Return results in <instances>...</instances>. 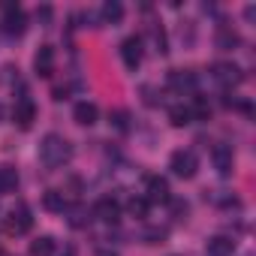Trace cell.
Returning <instances> with one entry per match:
<instances>
[{
  "mask_svg": "<svg viewBox=\"0 0 256 256\" xmlns=\"http://www.w3.org/2000/svg\"><path fill=\"white\" fill-rule=\"evenodd\" d=\"M70 157H72V148H70V142H66L64 136L48 133V136L40 142V160H42L46 169H60V166L70 163Z\"/></svg>",
  "mask_w": 256,
  "mask_h": 256,
  "instance_id": "1",
  "label": "cell"
},
{
  "mask_svg": "<svg viewBox=\"0 0 256 256\" xmlns=\"http://www.w3.org/2000/svg\"><path fill=\"white\" fill-rule=\"evenodd\" d=\"M4 226H6V232H10V235H24V232H30V226H34L30 208H28V205H18V208H12V211L6 214Z\"/></svg>",
  "mask_w": 256,
  "mask_h": 256,
  "instance_id": "2",
  "label": "cell"
},
{
  "mask_svg": "<svg viewBox=\"0 0 256 256\" xmlns=\"http://www.w3.org/2000/svg\"><path fill=\"white\" fill-rule=\"evenodd\" d=\"M169 169L178 175V178H193L196 169H199V157L193 151H175L172 160H169Z\"/></svg>",
  "mask_w": 256,
  "mask_h": 256,
  "instance_id": "3",
  "label": "cell"
},
{
  "mask_svg": "<svg viewBox=\"0 0 256 256\" xmlns=\"http://www.w3.org/2000/svg\"><path fill=\"white\" fill-rule=\"evenodd\" d=\"M211 78L217 82V84H223V88H235V84H241V70L235 66V64H214L211 66Z\"/></svg>",
  "mask_w": 256,
  "mask_h": 256,
  "instance_id": "4",
  "label": "cell"
},
{
  "mask_svg": "<svg viewBox=\"0 0 256 256\" xmlns=\"http://www.w3.org/2000/svg\"><path fill=\"white\" fill-rule=\"evenodd\" d=\"M145 199L148 202H172L169 196V181L160 175H148L145 178Z\"/></svg>",
  "mask_w": 256,
  "mask_h": 256,
  "instance_id": "5",
  "label": "cell"
},
{
  "mask_svg": "<svg viewBox=\"0 0 256 256\" xmlns=\"http://www.w3.org/2000/svg\"><path fill=\"white\" fill-rule=\"evenodd\" d=\"M120 58H124L126 70H139V64H142V40L139 36H126L120 42Z\"/></svg>",
  "mask_w": 256,
  "mask_h": 256,
  "instance_id": "6",
  "label": "cell"
},
{
  "mask_svg": "<svg viewBox=\"0 0 256 256\" xmlns=\"http://www.w3.org/2000/svg\"><path fill=\"white\" fill-rule=\"evenodd\" d=\"M24 28H28V18H24L22 6L10 4V6H6V12H4V30H6L10 36H22V34H24Z\"/></svg>",
  "mask_w": 256,
  "mask_h": 256,
  "instance_id": "7",
  "label": "cell"
},
{
  "mask_svg": "<svg viewBox=\"0 0 256 256\" xmlns=\"http://www.w3.org/2000/svg\"><path fill=\"white\" fill-rule=\"evenodd\" d=\"M12 120L22 126V130H30V124L36 120V106H34V100L22 96V100L16 102V108H12Z\"/></svg>",
  "mask_w": 256,
  "mask_h": 256,
  "instance_id": "8",
  "label": "cell"
},
{
  "mask_svg": "<svg viewBox=\"0 0 256 256\" xmlns=\"http://www.w3.org/2000/svg\"><path fill=\"white\" fill-rule=\"evenodd\" d=\"M169 88L178 90V94H193L196 90V76L187 72V70H172L169 72Z\"/></svg>",
  "mask_w": 256,
  "mask_h": 256,
  "instance_id": "9",
  "label": "cell"
},
{
  "mask_svg": "<svg viewBox=\"0 0 256 256\" xmlns=\"http://www.w3.org/2000/svg\"><path fill=\"white\" fill-rule=\"evenodd\" d=\"M34 70H36L42 78H48V76L54 72V48H52V46H40V52H36V58H34Z\"/></svg>",
  "mask_w": 256,
  "mask_h": 256,
  "instance_id": "10",
  "label": "cell"
},
{
  "mask_svg": "<svg viewBox=\"0 0 256 256\" xmlns=\"http://www.w3.org/2000/svg\"><path fill=\"white\" fill-rule=\"evenodd\" d=\"M94 214H96L102 223H114V220L120 217V205H118V199H112V196H102V199L94 205Z\"/></svg>",
  "mask_w": 256,
  "mask_h": 256,
  "instance_id": "11",
  "label": "cell"
},
{
  "mask_svg": "<svg viewBox=\"0 0 256 256\" xmlns=\"http://www.w3.org/2000/svg\"><path fill=\"white\" fill-rule=\"evenodd\" d=\"M72 118H76V124H82V126H90V124H96V118H100V108H96L94 102L82 100V102H76V108H72Z\"/></svg>",
  "mask_w": 256,
  "mask_h": 256,
  "instance_id": "12",
  "label": "cell"
},
{
  "mask_svg": "<svg viewBox=\"0 0 256 256\" xmlns=\"http://www.w3.org/2000/svg\"><path fill=\"white\" fill-rule=\"evenodd\" d=\"M205 250H208V256H232L235 241H232V238H226V235H214V238H208Z\"/></svg>",
  "mask_w": 256,
  "mask_h": 256,
  "instance_id": "13",
  "label": "cell"
},
{
  "mask_svg": "<svg viewBox=\"0 0 256 256\" xmlns=\"http://www.w3.org/2000/svg\"><path fill=\"white\" fill-rule=\"evenodd\" d=\"M211 160H214V166H217L220 175H229L232 172V148L229 145H217L214 154H211Z\"/></svg>",
  "mask_w": 256,
  "mask_h": 256,
  "instance_id": "14",
  "label": "cell"
},
{
  "mask_svg": "<svg viewBox=\"0 0 256 256\" xmlns=\"http://www.w3.org/2000/svg\"><path fill=\"white\" fill-rule=\"evenodd\" d=\"M18 190V172L12 166H0V196Z\"/></svg>",
  "mask_w": 256,
  "mask_h": 256,
  "instance_id": "15",
  "label": "cell"
},
{
  "mask_svg": "<svg viewBox=\"0 0 256 256\" xmlns=\"http://www.w3.org/2000/svg\"><path fill=\"white\" fill-rule=\"evenodd\" d=\"M42 205H46V211H54V214H64L70 205H66V196L60 193V190H48L46 196H42Z\"/></svg>",
  "mask_w": 256,
  "mask_h": 256,
  "instance_id": "16",
  "label": "cell"
},
{
  "mask_svg": "<svg viewBox=\"0 0 256 256\" xmlns=\"http://www.w3.org/2000/svg\"><path fill=\"white\" fill-rule=\"evenodd\" d=\"M238 46H241V36H238L232 28H220V30H217V48L232 52V48H238Z\"/></svg>",
  "mask_w": 256,
  "mask_h": 256,
  "instance_id": "17",
  "label": "cell"
},
{
  "mask_svg": "<svg viewBox=\"0 0 256 256\" xmlns=\"http://www.w3.org/2000/svg\"><path fill=\"white\" fill-rule=\"evenodd\" d=\"M100 16H102V22H106V24H118V22L124 18V6L118 4V0H106L102 10H100Z\"/></svg>",
  "mask_w": 256,
  "mask_h": 256,
  "instance_id": "18",
  "label": "cell"
},
{
  "mask_svg": "<svg viewBox=\"0 0 256 256\" xmlns=\"http://www.w3.org/2000/svg\"><path fill=\"white\" fill-rule=\"evenodd\" d=\"M54 253V238L52 235H40L30 241V256H52Z\"/></svg>",
  "mask_w": 256,
  "mask_h": 256,
  "instance_id": "19",
  "label": "cell"
},
{
  "mask_svg": "<svg viewBox=\"0 0 256 256\" xmlns=\"http://www.w3.org/2000/svg\"><path fill=\"white\" fill-rule=\"evenodd\" d=\"M169 120H172V126H187V124H193L190 106H172V108H169Z\"/></svg>",
  "mask_w": 256,
  "mask_h": 256,
  "instance_id": "20",
  "label": "cell"
},
{
  "mask_svg": "<svg viewBox=\"0 0 256 256\" xmlns=\"http://www.w3.org/2000/svg\"><path fill=\"white\" fill-rule=\"evenodd\" d=\"M190 114H193V120H208V118H211V106H208L202 96H196L193 106H190Z\"/></svg>",
  "mask_w": 256,
  "mask_h": 256,
  "instance_id": "21",
  "label": "cell"
},
{
  "mask_svg": "<svg viewBox=\"0 0 256 256\" xmlns=\"http://www.w3.org/2000/svg\"><path fill=\"white\" fill-rule=\"evenodd\" d=\"M126 211H130L133 217H148V199L145 196H133L130 202H126Z\"/></svg>",
  "mask_w": 256,
  "mask_h": 256,
  "instance_id": "22",
  "label": "cell"
},
{
  "mask_svg": "<svg viewBox=\"0 0 256 256\" xmlns=\"http://www.w3.org/2000/svg\"><path fill=\"white\" fill-rule=\"evenodd\" d=\"M145 241L148 244H163L166 241V229L163 226H148L145 229Z\"/></svg>",
  "mask_w": 256,
  "mask_h": 256,
  "instance_id": "23",
  "label": "cell"
},
{
  "mask_svg": "<svg viewBox=\"0 0 256 256\" xmlns=\"http://www.w3.org/2000/svg\"><path fill=\"white\" fill-rule=\"evenodd\" d=\"M70 214H72V217H70V223H72V226H84V223L90 220V217H88V211H84L82 205H76V208H70Z\"/></svg>",
  "mask_w": 256,
  "mask_h": 256,
  "instance_id": "24",
  "label": "cell"
},
{
  "mask_svg": "<svg viewBox=\"0 0 256 256\" xmlns=\"http://www.w3.org/2000/svg\"><path fill=\"white\" fill-rule=\"evenodd\" d=\"M151 36H154L157 52H160V54H166V34H163V28H151Z\"/></svg>",
  "mask_w": 256,
  "mask_h": 256,
  "instance_id": "25",
  "label": "cell"
},
{
  "mask_svg": "<svg viewBox=\"0 0 256 256\" xmlns=\"http://www.w3.org/2000/svg\"><path fill=\"white\" fill-rule=\"evenodd\" d=\"M36 18H40V24H52V6H40Z\"/></svg>",
  "mask_w": 256,
  "mask_h": 256,
  "instance_id": "26",
  "label": "cell"
},
{
  "mask_svg": "<svg viewBox=\"0 0 256 256\" xmlns=\"http://www.w3.org/2000/svg\"><path fill=\"white\" fill-rule=\"evenodd\" d=\"M172 214H175V220H184V214H187V202H172Z\"/></svg>",
  "mask_w": 256,
  "mask_h": 256,
  "instance_id": "27",
  "label": "cell"
},
{
  "mask_svg": "<svg viewBox=\"0 0 256 256\" xmlns=\"http://www.w3.org/2000/svg\"><path fill=\"white\" fill-rule=\"evenodd\" d=\"M96 256H118V253H112V250H100Z\"/></svg>",
  "mask_w": 256,
  "mask_h": 256,
  "instance_id": "28",
  "label": "cell"
},
{
  "mask_svg": "<svg viewBox=\"0 0 256 256\" xmlns=\"http://www.w3.org/2000/svg\"><path fill=\"white\" fill-rule=\"evenodd\" d=\"M60 256H76V253H72V250H64V253H60Z\"/></svg>",
  "mask_w": 256,
  "mask_h": 256,
  "instance_id": "29",
  "label": "cell"
}]
</instances>
